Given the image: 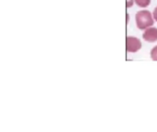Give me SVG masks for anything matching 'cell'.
I'll return each mask as SVG.
<instances>
[{
  "label": "cell",
  "mask_w": 157,
  "mask_h": 132,
  "mask_svg": "<svg viewBox=\"0 0 157 132\" xmlns=\"http://www.w3.org/2000/svg\"><path fill=\"white\" fill-rule=\"evenodd\" d=\"M135 3L140 7H146L150 5L151 0H135Z\"/></svg>",
  "instance_id": "cell-4"
},
{
  "label": "cell",
  "mask_w": 157,
  "mask_h": 132,
  "mask_svg": "<svg viewBox=\"0 0 157 132\" xmlns=\"http://www.w3.org/2000/svg\"><path fill=\"white\" fill-rule=\"evenodd\" d=\"M142 48V42L138 38L127 37L126 39V49L128 52H136Z\"/></svg>",
  "instance_id": "cell-2"
},
{
  "label": "cell",
  "mask_w": 157,
  "mask_h": 132,
  "mask_svg": "<svg viewBox=\"0 0 157 132\" xmlns=\"http://www.w3.org/2000/svg\"><path fill=\"white\" fill-rule=\"evenodd\" d=\"M135 0H127V7H131L132 6L133 3H134Z\"/></svg>",
  "instance_id": "cell-6"
},
{
  "label": "cell",
  "mask_w": 157,
  "mask_h": 132,
  "mask_svg": "<svg viewBox=\"0 0 157 132\" xmlns=\"http://www.w3.org/2000/svg\"><path fill=\"white\" fill-rule=\"evenodd\" d=\"M135 19L139 29H146L154 25V16L148 10H141L137 12Z\"/></svg>",
  "instance_id": "cell-1"
},
{
  "label": "cell",
  "mask_w": 157,
  "mask_h": 132,
  "mask_svg": "<svg viewBox=\"0 0 157 132\" xmlns=\"http://www.w3.org/2000/svg\"><path fill=\"white\" fill-rule=\"evenodd\" d=\"M144 40L148 42L157 41V28H148L144 32Z\"/></svg>",
  "instance_id": "cell-3"
},
{
  "label": "cell",
  "mask_w": 157,
  "mask_h": 132,
  "mask_svg": "<svg viewBox=\"0 0 157 132\" xmlns=\"http://www.w3.org/2000/svg\"><path fill=\"white\" fill-rule=\"evenodd\" d=\"M153 16H154V18H155V20L157 22V6L155 7V9L154 10V14H153Z\"/></svg>",
  "instance_id": "cell-7"
},
{
  "label": "cell",
  "mask_w": 157,
  "mask_h": 132,
  "mask_svg": "<svg viewBox=\"0 0 157 132\" xmlns=\"http://www.w3.org/2000/svg\"><path fill=\"white\" fill-rule=\"evenodd\" d=\"M151 58L154 61H157V46L152 49V51H151Z\"/></svg>",
  "instance_id": "cell-5"
}]
</instances>
